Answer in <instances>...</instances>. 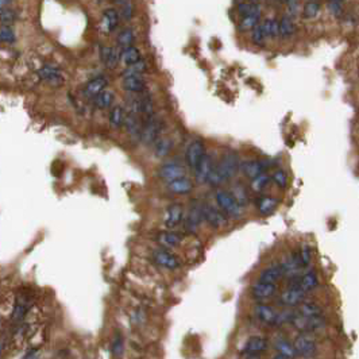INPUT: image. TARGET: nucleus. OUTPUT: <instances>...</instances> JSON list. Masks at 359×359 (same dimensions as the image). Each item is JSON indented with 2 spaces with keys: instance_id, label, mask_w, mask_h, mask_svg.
<instances>
[{
  "instance_id": "1",
  "label": "nucleus",
  "mask_w": 359,
  "mask_h": 359,
  "mask_svg": "<svg viewBox=\"0 0 359 359\" xmlns=\"http://www.w3.org/2000/svg\"><path fill=\"white\" fill-rule=\"evenodd\" d=\"M239 169H241V161L238 153L234 150L224 151L216 165L213 166L211 176L208 179V184H211L212 186H219L223 182L231 180Z\"/></svg>"
},
{
  "instance_id": "2",
  "label": "nucleus",
  "mask_w": 359,
  "mask_h": 359,
  "mask_svg": "<svg viewBox=\"0 0 359 359\" xmlns=\"http://www.w3.org/2000/svg\"><path fill=\"white\" fill-rule=\"evenodd\" d=\"M217 205L222 209V212L227 215L228 217L236 219L241 217L242 209L241 204L236 201V198L231 194V192H226V190H219L215 196Z\"/></svg>"
},
{
  "instance_id": "3",
  "label": "nucleus",
  "mask_w": 359,
  "mask_h": 359,
  "mask_svg": "<svg viewBox=\"0 0 359 359\" xmlns=\"http://www.w3.org/2000/svg\"><path fill=\"white\" fill-rule=\"evenodd\" d=\"M293 345H294L298 358L312 359L316 357L317 349H319L317 342L309 334H298L293 340Z\"/></svg>"
},
{
  "instance_id": "4",
  "label": "nucleus",
  "mask_w": 359,
  "mask_h": 359,
  "mask_svg": "<svg viewBox=\"0 0 359 359\" xmlns=\"http://www.w3.org/2000/svg\"><path fill=\"white\" fill-rule=\"evenodd\" d=\"M161 131H162V124L156 116L146 119L142 124L141 142L145 145H153L160 141Z\"/></svg>"
},
{
  "instance_id": "5",
  "label": "nucleus",
  "mask_w": 359,
  "mask_h": 359,
  "mask_svg": "<svg viewBox=\"0 0 359 359\" xmlns=\"http://www.w3.org/2000/svg\"><path fill=\"white\" fill-rule=\"evenodd\" d=\"M204 220V204H200L197 201L190 204L189 207L188 215L185 216L184 227L185 230L189 232H196L200 228V224Z\"/></svg>"
},
{
  "instance_id": "6",
  "label": "nucleus",
  "mask_w": 359,
  "mask_h": 359,
  "mask_svg": "<svg viewBox=\"0 0 359 359\" xmlns=\"http://www.w3.org/2000/svg\"><path fill=\"white\" fill-rule=\"evenodd\" d=\"M305 296H307V293L304 292L302 289L288 286L279 294L278 301L281 305L286 308H298L302 302L305 301Z\"/></svg>"
},
{
  "instance_id": "7",
  "label": "nucleus",
  "mask_w": 359,
  "mask_h": 359,
  "mask_svg": "<svg viewBox=\"0 0 359 359\" xmlns=\"http://www.w3.org/2000/svg\"><path fill=\"white\" fill-rule=\"evenodd\" d=\"M205 154H207V151H205V145H204L203 141L196 139V141L192 142L186 149V153H185V160H186L189 168L192 170L196 169L198 164L201 162V160L205 157Z\"/></svg>"
},
{
  "instance_id": "8",
  "label": "nucleus",
  "mask_w": 359,
  "mask_h": 359,
  "mask_svg": "<svg viewBox=\"0 0 359 359\" xmlns=\"http://www.w3.org/2000/svg\"><path fill=\"white\" fill-rule=\"evenodd\" d=\"M269 350V340L262 335H251L246 340L242 353L243 355H262Z\"/></svg>"
},
{
  "instance_id": "9",
  "label": "nucleus",
  "mask_w": 359,
  "mask_h": 359,
  "mask_svg": "<svg viewBox=\"0 0 359 359\" xmlns=\"http://www.w3.org/2000/svg\"><path fill=\"white\" fill-rule=\"evenodd\" d=\"M254 313L257 319L268 326H277V319H278V311H275V308L265 304V302H258L254 308Z\"/></svg>"
},
{
  "instance_id": "10",
  "label": "nucleus",
  "mask_w": 359,
  "mask_h": 359,
  "mask_svg": "<svg viewBox=\"0 0 359 359\" xmlns=\"http://www.w3.org/2000/svg\"><path fill=\"white\" fill-rule=\"evenodd\" d=\"M261 14H262V9H261V5L258 3H251L250 11L242 16L241 22H239V30L241 31H249V30H254L258 24H260V19Z\"/></svg>"
},
{
  "instance_id": "11",
  "label": "nucleus",
  "mask_w": 359,
  "mask_h": 359,
  "mask_svg": "<svg viewBox=\"0 0 359 359\" xmlns=\"http://www.w3.org/2000/svg\"><path fill=\"white\" fill-rule=\"evenodd\" d=\"M271 165L269 161H260V160H250L245 161L241 164V170L243 172V175L249 179L254 180L258 176L264 175L265 170L268 169Z\"/></svg>"
},
{
  "instance_id": "12",
  "label": "nucleus",
  "mask_w": 359,
  "mask_h": 359,
  "mask_svg": "<svg viewBox=\"0 0 359 359\" xmlns=\"http://www.w3.org/2000/svg\"><path fill=\"white\" fill-rule=\"evenodd\" d=\"M277 285L275 283H266V282H261V281H257L255 283H253V286L250 289L251 296L258 300V301H264V300H268V298L274 297L277 294Z\"/></svg>"
},
{
  "instance_id": "13",
  "label": "nucleus",
  "mask_w": 359,
  "mask_h": 359,
  "mask_svg": "<svg viewBox=\"0 0 359 359\" xmlns=\"http://www.w3.org/2000/svg\"><path fill=\"white\" fill-rule=\"evenodd\" d=\"M153 261L161 268H165V269L169 270H175L180 266L177 257L175 254H172L170 251L165 250V249H157V250L153 251Z\"/></svg>"
},
{
  "instance_id": "14",
  "label": "nucleus",
  "mask_w": 359,
  "mask_h": 359,
  "mask_svg": "<svg viewBox=\"0 0 359 359\" xmlns=\"http://www.w3.org/2000/svg\"><path fill=\"white\" fill-rule=\"evenodd\" d=\"M108 85V79L104 77V76H99V77H94L90 81H88L85 84L84 90H83V94H84L87 99H96L100 93H103L105 88Z\"/></svg>"
},
{
  "instance_id": "15",
  "label": "nucleus",
  "mask_w": 359,
  "mask_h": 359,
  "mask_svg": "<svg viewBox=\"0 0 359 359\" xmlns=\"http://www.w3.org/2000/svg\"><path fill=\"white\" fill-rule=\"evenodd\" d=\"M204 220L213 228H223L227 226L226 215L211 204H204Z\"/></svg>"
},
{
  "instance_id": "16",
  "label": "nucleus",
  "mask_w": 359,
  "mask_h": 359,
  "mask_svg": "<svg viewBox=\"0 0 359 359\" xmlns=\"http://www.w3.org/2000/svg\"><path fill=\"white\" fill-rule=\"evenodd\" d=\"M37 75L39 76V79H42L43 81H46L49 84L56 85V87L61 85L62 81H64L62 72L57 66L52 65V64H46L41 69H38Z\"/></svg>"
},
{
  "instance_id": "17",
  "label": "nucleus",
  "mask_w": 359,
  "mask_h": 359,
  "mask_svg": "<svg viewBox=\"0 0 359 359\" xmlns=\"http://www.w3.org/2000/svg\"><path fill=\"white\" fill-rule=\"evenodd\" d=\"M213 166H215V164H213L212 156L211 154H205V157L198 164L197 168L193 170L194 177H196V181H197L198 184H207Z\"/></svg>"
},
{
  "instance_id": "18",
  "label": "nucleus",
  "mask_w": 359,
  "mask_h": 359,
  "mask_svg": "<svg viewBox=\"0 0 359 359\" xmlns=\"http://www.w3.org/2000/svg\"><path fill=\"white\" fill-rule=\"evenodd\" d=\"M185 168L177 164H166V165L161 166L158 170V175L162 180H165L168 182L176 181V180L184 179L185 177Z\"/></svg>"
},
{
  "instance_id": "19",
  "label": "nucleus",
  "mask_w": 359,
  "mask_h": 359,
  "mask_svg": "<svg viewBox=\"0 0 359 359\" xmlns=\"http://www.w3.org/2000/svg\"><path fill=\"white\" fill-rule=\"evenodd\" d=\"M283 277H285V271H283L282 265H271V266L261 271L258 281L266 283H275L277 285V282H278L279 279H282Z\"/></svg>"
},
{
  "instance_id": "20",
  "label": "nucleus",
  "mask_w": 359,
  "mask_h": 359,
  "mask_svg": "<svg viewBox=\"0 0 359 359\" xmlns=\"http://www.w3.org/2000/svg\"><path fill=\"white\" fill-rule=\"evenodd\" d=\"M297 313L300 316L307 319H315V317H324V308L319 305L315 301H305L297 308Z\"/></svg>"
},
{
  "instance_id": "21",
  "label": "nucleus",
  "mask_w": 359,
  "mask_h": 359,
  "mask_svg": "<svg viewBox=\"0 0 359 359\" xmlns=\"http://www.w3.org/2000/svg\"><path fill=\"white\" fill-rule=\"evenodd\" d=\"M273 349L275 350L277 354L283 355L285 358L288 359H296L298 358L297 353H296V349H294V345L293 342H290L286 338H277L274 340L273 343Z\"/></svg>"
},
{
  "instance_id": "22",
  "label": "nucleus",
  "mask_w": 359,
  "mask_h": 359,
  "mask_svg": "<svg viewBox=\"0 0 359 359\" xmlns=\"http://www.w3.org/2000/svg\"><path fill=\"white\" fill-rule=\"evenodd\" d=\"M120 53L122 52H118V49H115L112 46L101 47L100 49V58H101L104 66L108 68V69L116 68L119 61H120Z\"/></svg>"
},
{
  "instance_id": "23",
  "label": "nucleus",
  "mask_w": 359,
  "mask_h": 359,
  "mask_svg": "<svg viewBox=\"0 0 359 359\" xmlns=\"http://www.w3.org/2000/svg\"><path fill=\"white\" fill-rule=\"evenodd\" d=\"M184 219V209L180 204H172L165 212V226L172 230L181 223Z\"/></svg>"
},
{
  "instance_id": "24",
  "label": "nucleus",
  "mask_w": 359,
  "mask_h": 359,
  "mask_svg": "<svg viewBox=\"0 0 359 359\" xmlns=\"http://www.w3.org/2000/svg\"><path fill=\"white\" fill-rule=\"evenodd\" d=\"M142 124H143V123L139 122L137 113L128 112L126 119H124V126H126V130H127L128 135H130L132 139H135V141H137V139L141 141Z\"/></svg>"
},
{
  "instance_id": "25",
  "label": "nucleus",
  "mask_w": 359,
  "mask_h": 359,
  "mask_svg": "<svg viewBox=\"0 0 359 359\" xmlns=\"http://www.w3.org/2000/svg\"><path fill=\"white\" fill-rule=\"evenodd\" d=\"M119 11L115 8H107L103 12V18H101V24L105 33H112L115 28L119 26Z\"/></svg>"
},
{
  "instance_id": "26",
  "label": "nucleus",
  "mask_w": 359,
  "mask_h": 359,
  "mask_svg": "<svg viewBox=\"0 0 359 359\" xmlns=\"http://www.w3.org/2000/svg\"><path fill=\"white\" fill-rule=\"evenodd\" d=\"M157 241L166 249H173L182 242V236L175 231H162L157 235Z\"/></svg>"
},
{
  "instance_id": "27",
  "label": "nucleus",
  "mask_w": 359,
  "mask_h": 359,
  "mask_svg": "<svg viewBox=\"0 0 359 359\" xmlns=\"http://www.w3.org/2000/svg\"><path fill=\"white\" fill-rule=\"evenodd\" d=\"M122 85L124 90L131 93H142L146 88V81L143 76H135V77H127L123 79Z\"/></svg>"
},
{
  "instance_id": "28",
  "label": "nucleus",
  "mask_w": 359,
  "mask_h": 359,
  "mask_svg": "<svg viewBox=\"0 0 359 359\" xmlns=\"http://www.w3.org/2000/svg\"><path fill=\"white\" fill-rule=\"evenodd\" d=\"M28 311H30V304L27 300L16 298L14 308H12V313H11V319L20 324V323H23L24 317L27 316Z\"/></svg>"
},
{
  "instance_id": "29",
  "label": "nucleus",
  "mask_w": 359,
  "mask_h": 359,
  "mask_svg": "<svg viewBox=\"0 0 359 359\" xmlns=\"http://www.w3.org/2000/svg\"><path fill=\"white\" fill-rule=\"evenodd\" d=\"M168 189H169L172 193L175 194H188L192 192L193 184L190 182V180L184 177V179H180L176 180V181H172V182H168Z\"/></svg>"
},
{
  "instance_id": "30",
  "label": "nucleus",
  "mask_w": 359,
  "mask_h": 359,
  "mask_svg": "<svg viewBox=\"0 0 359 359\" xmlns=\"http://www.w3.org/2000/svg\"><path fill=\"white\" fill-rule=\"evenodd\" d=\"M319 286V278L317 274L313 270H309L307 273L300 275V288L305 293H309Z\"/></svg>"
},
{
  "instance_id": "31",
  "label": "nucleus",
  "mask_w": 359,
  "mask_h": 359,
  "mask_svg": "<svg viewBox=\"0 0 359 359\" xmlns=\"http://www.w3.org/2000/svg\"><path fill=\"white\" fill-rule=\"evenodd\" d=\"M278 205V200L274 197H270V196H265V197H261L258 201H257V209L261 215L264 216H268L270 213H273L275 211V208Z\"/></svg>"
},
{
  "instance_id": "32",
  "label": "nucleus",
  "mask_w": 359,
  "mask_h": 359,
  "mask_svg": "<svg viewBox=\"0 0 359 359\" xmlns=\"http://www.w3.org/2000/svg\"><path fill=\"white\" fill-rule=\"evenodd\" d=\"M120 61L126 65V68L137 64L138 61H141V52H139V49L135 46H131L128 47V49L122 50V53H120Z\"/></svg>"
},
{
  "instance_id": "33",
  "label": "nucleus",
  "mask_w": 359,
  "mask_h": 359,
  "mask_svg": "<svg viewBox=\"0 0 359 359\" xmlns=\"http://www.w3.org/2000/svg\"><path fill=\"white\" fill-rule=\"evenodd\" d=\"M296 33V24L293 22L292 18L283 16L279 20V37L289 38Z\"/></svg>"
},
{
  "instance_id": "34",
  "label": "nucleus",
  "mask_w": 359,
  "mask_h": 359,
  "mask_svg": "<svg viewBox=\"0 0 359 359\" xmlns=\"http://www.w3.org/2000/svg\"><path fill=\"white\" fill-rule=\"evenodd\" d=\"M134 39H135V35H134V31L131 28H123L122 31L118 34L116 42H118V46H120L124 50V49L132 46Z\"/></svg>"
},
{
  "instance_id": "35",
  "label": "nucleus",
  "mask_w": 359,
  "mask_h": 359,
  "mask_svg": "<svg viewBox=\"0 0 359 359\" xmlns=\"http://www.w3.org/2000/svg\"><path fill=\"white\" fill-rule=\"evenodd\" d=\"M147 69V65L146 62L141 60V61H138L137 64H134V65L128 66L126 68L124 71L122 72V79H127V77H135V76H142Z\"/></svg>"
},
{
  "instance_id": "36",
  "label": "nucleus",
  "mask_w": 359,
  "mask_h": 359,
  "mask_svg": "<svg viewBox=\"0 0 359 359\" xmlns=\"http://www.w3.org/2000/svg\"><path fill=\"white\" fill-rule=\"evenodd\" d=\"M113 100H115V94L112 90H104L103 93H100L96 99H94V105L99 109L109 108L112 105Z\"/></svg>"
},
{
  "instance_id": "37",
  "label": "nucleus",
  "mask_w": 359,
  "mask_h": 359,
  "mask_svg": "<svg viewBox=\"0 0 359 359\" xmlns=\"http://www.w3.org/2000/svg\"><path fill=\"white\" fill-rule=\"evenodd\" d=\"M16 19H18V14L14 8H11V7H1L0 8V23H1V26L9 27L14 22H16Z\"/></svg>"
},
{
  "instance_id": "38",
  "label": "nucleus",
  "mask_w": 359,
  "mask_h": 359,
  "mask_svg": "<svg viewBox=\"0 0 359 359\" xmlns=\"http://www.w3.org/2000/svg\"><path fill=\"white\" fill-rule=\"evenodd\" d=\"M124 113H123L122 105H116L111 109V113H109V124L111 127L118 130V128L122 127V124L124 123Z\"/></svg>"
},
{
  "instance_id": "39",
  "label": "nucleus",
  "mask_w": 359,
  "mask_h": 359,
  "mask_svg": "<svg viewBox=\"0 0 359 359\" xmlns=\"http://www.w3.org/2000/svg\"><path fill=\"white\" fill-rule=\"evenodd\" d=\"M141 100V113L143 116H146V119L153 118L154 116V104H153V99H151V94L145 93L143 96L139 97Z\"/></svg>"
},
{
  "instance_id": "40",
  "label": "nucleus",
  "mask_w": 359,
  "mask_h": 359,
  "mask_svg": "<svg viewBox=\"0 0 359 359\" xmlns=\"http://www.w3.org/2000/svg\"><path fill=\"white\" fill-rule=\"evenodd\" d=\"M231 194L236 198V201L241 204V207H246L249 204V194H247V189L243 186L242 184H235L232 186V192Z\"/></svg>"
},
{
  "instance_id": "41",
  "label": "nucleus",
  "mask_w": 359,
  "mask_h": 359,
  "mask_svg": "<svg viewBox=\"0 0 359 359\" xmlns=\"http://www.w3.org/2000/svg\"><path fill=\"white\" fill-rule=\"evenodd\" d=\"M172 146H173V143H172L169 138H160V141L156 143L154 153H156V156L158 158H164V157L169 154L170 150H172Z\"/></svg>"
},
{
  "instance_id": "42",
  "label": "nucleus",
  "mask_w": 359,
  "mask_h": 359,
  "mask_svg": "<svg viewBox=\"0 0 359 359\" xmlns=\"http://www.w3.org/2000/svg\"><path fill=\"white\" fill-rule=\"evenodd\" d=\"M115 4L120 7L119 8V15L124 20H130L134 16V4H132V1H128V0H126V1H115Z\"/></svg>"
},
{
  "instance_id": "43",
  "label": "nucleus",
  "mask_w": 359,
  "mask_h": 359,
  "mask_svg": "<svg viewBox=\"0 0 359 359\" xmlns=\"http://www.w3.org/2000/svg\"><path fill=\"white\" fill-rule=\"evenodd\" d=\"M297 257H298V261H300V265H301V268H308L312 262V251H311V247L308 245H304L301 246V249L300 251H297Z\"/></svg>"
},
{
  "instance_id": "44",
  "label": "nucleus",
  "mask_w": 359,
  "mask_h": 359,
  "mask_svg": "<svg viewBox=\"0 0 359 359\" xmlns=\"http://www.w3.org/2000/svg\"><path fill=\"white\" fill-rule=\"evenodd\" d=\"M270 180H271V177H269L266 173H264V175L258 176L257 179L251 181V188H253L254 192H262V190L269 185Z\"/></svg>"
},
{
  "instance_id": "45",
  "label": "nucleus",
  "mask_w": 359,
  "mask_h": 359,
  "mask_svg": "<svg viewBox=\"0 0 359 359\" xmlns=\"http://www.w3.org/2000/svg\"><path fill=\"white\" fill-rule=\"evenodd\" d=\"M320 11V3L317 1H308L304 5V9H302V16L305 19H312L315 18Z\"/></svg>"
},
{
  "instance_id": "46",
  "label": "nucleus",
  "mask_w": 359,
  "mask_h": 359,
  "mask_svg": "<svg viewBox=\"0 0 359 359\" xmlns=\"http://www.w3.org/2000/svg\"><path fill=\"white\" fill-rule=\"evenodd\" d=\"M271 180H273L274 184L281 189H285L286 185H288V175H286V172L282 169L275 170L273 175H271Z\"/></svg>"
},
{
  "instance_id": "47",
  "label": "nucleus",
  "mask_w": 359,
  "mask_h": 359,
  "mask_svg": "<svg viewBox=\"0 0 359 359\" xmlns=\"http://www.w3.org/2000/svg\"><path fill=\"white\" fill-rule=\"evenodd\" d=\"M0 41L3 43H14L16 41V34L11 27H7V26H1L0 27Z\"/></svg>"
},
{
  "instance_id": "48",
  "label": "nucleus",
  "mask_w": 359,
  "mask_h": 359,
  "mask_svg": "<svg viewBox=\"0 0 359 359\" xmlns=\"http://www.w3.org/2000/svg\"><path fill=\"white\" fill-rule=\"evenodd\" d=\"M266 34L264 31V27H262V24H258L257 27L251 31V41L255 43V45H258V46H262L266 41Z\"/></svg>"
},
{
  "instance_id": "49",
  "label": "nucleus",
  "mask_w": 359,
  "mask_h": 359,
  "mask_svg": "<svg viewBox=\"0 0 359 359\" xmlns=\"http://www.w3.org/2000/svg\"><path fill=\"white\" fill-rule=\"evenodd\" d=\"M111 353L115 357H122L123 351H124V343H123V338L120 335H115V338L111 342Z\"/></svg>"
},
{
  "instance_id": "50",
  "label": "nucleus",
  "mask_w": 359,
  "mask_h": 359,
  "mask_svg": "<svg viewBox=\"0 0 359 359\" xmlns=\"http://www.w3.org/2000/svg\"><path fill=\"white\" fill-rule=\"evenodd\" d=\"M328 7H330L331 12L335 16H339L343 12V3L342 1H331V3H328Z\"/></svg>"
},
{
  "instance_id": "51",
  "label": "nucleus",
  "mask_w": 359,
  "mask_h": 359,
  "mask_svg": "<svg viewBox=\"0 0 359 359\" xmlns=\"http://www.w3.org/2000/svg\"><path fill=\"white\" fill-rule=\"evenodd\" d=\"M286 5H288L289 18H292V16L298 14V9H300V3L298 1H286Z\"/></svg>"
},
{
  "instance_id": "52",
  "label": "nucleus",
  "mask_w": 359,
  "mask_h": 359,
  "mask_svg": "<svg viewBox=\"0 0 359 359\" xmlns=\"http://www.w3.org/2000/svg\"><path fill=\"white\" fill-rule=\"evenodd\" d=\"M270 37L277 38L279 37V20L278 19H271V26H270Z\"/></svg>"
},
{
  "instance_id": "53",
  "label": "nucleus",
  "mask_w": 359,
  "mask_h": 359,
  "mask_svg": "<svg viewBox=\"0 0 359 359\" xmlns=\"http://www.w3.org/2000/svg\"><path fill=\"white\" fill-rule=\"evenodd\" d=\"M22 359H41V351L37 349L28 350L27 353L23 355V358Z\"/></svg>"
},
{
  "instance_id": "54",
  "label": "nucleus",
  "mask_w": 359,
  "mask_h": 359,
  "mask_svg": "<svg viewBox=\"0 0 359 359\" xmlns=\"http://www.w3.org/2000/svg\"><path fill=\"white\" fill-rule=\"evenodd\" d=\"M236 7H238V12L241 14V16H245V15L250 11L251 3H238Z\"/></svg>"
},
{
  "instance_id": "55",
  "label": "nucleus",
  "mask_w": 359,
  "mask_h": 359,
  "mask_svg": "<svg viewBox=\"0 0 359 359\" xmlns=\"http://www.w3.org/2000/svg\"><path fill=\"white\" fill-rule=\"evenodd\" d=\"M8 347H9V336L3 334V336H1V354H4L5 350L8 349Z\"/></svg>"
},
{
  "instance_id": "56",
  "label": "nucleus",
  "mask_w": 359,
  "mask_h": 359,
  "mask_svg": "<svg viewBox=\"0 0 359 359\" xmlns=\"http://www.w3.org/2000/svg\"><path fill=\"white\" fill-rule=\"evenodd\" d=\"M245 359H264L262 355H245Z\"/></svg>"
},
{
  "instance_id": "57",
  "label": "nucleus",
  "mask_w": 359,
  "mask_h": 359,
  "mask_svg": "<svg viewBox=\"0 0 359 359\" xmlns=\"http://www.w3.org/2000/svg\"><path fill=\"white\" fill-rule=\"evenodd\" d=\"M271 359H288V358H285V357H283V355L277 354V353H275V354L273 355V358H271Z\"/></svg>"
}]
</instances>
